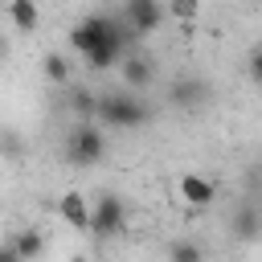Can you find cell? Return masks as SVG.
Here are the masks:
<instances>
[{
  "label": "cell",
  "mask_w": 262,
  "mask_h": 262,
  "mask_svg": "<svg viewBox=\"0 0 262 262\" xmlns=\"http://www.w3.org/2000/svg\"><path fill=\"white\" fill-rule=\"evenodd\" d=\"M94 115H98V127H139V123H147V111L135 94H102L94 102Z\"/></svg>",
  "instance_id": "cell-1"
},
{
  "label": "cell",
  "mask_w": 262,
  "mask_h": 262,
  "mask_svg": "<svg viewBox=\"0 0 262 262\" xmlns=\"http://www.w3.org/2000/svg\"><path fill=\"white\" fill-rule=\"evenodd\" d=\"M106 156V135L98 131V123H78L66 139V160L70 164H98Z\"/></svg>",
  "instance_id": "cell-2"
},
{
  "label": "cell",
  "mask_w": 262,
  "mask_h": 262,
  "mask_svg": "<svg viewBox=\"0 0 262 262\" xmlns=\"http://www.w3.org/2000/svg\"><path fill=\"white\" fill-rule=\"evenodd\" d=\"M123 225H127V209H123V201H119L115 192H102V196L90 205V233H98V237H115V233H123Z\"/></svg>",
  "instance_id": "cell-3"
},
{
  "label": "cell",
  "mask_w": 262,
  "mask_h": 262,
  "mask_svg": "<svg viewBox=\"0 0 262 262\" xmlns=\"http://www.w3.org/2000/svg\"><path fill=\"white\" fill-rule=\"evenodd\" d=\"M127 37H131V29L115 20V29H111V33H106V37H102V41H98L90 53H82V57H86V66H90V70H111V66L123 57V45H127Z\"/></svg>",
  "instance_id": "cell-4"
},
{
  "label": "cell",
  "mask_w": 262,
  "mask_h": 262,
  "mask_svg": "<svg viewBox=\"0 0 262 262\" xmlns=\"http://www.w3.org/2000/svg\"><path fill=\"white\" fill-rule=\"evenodd\" d=\"M123 16H127L131 37H143V33H156V29H160L164 8H160L156 0H127V4H123Z\"/></svg>",
  "instance_id": "cell-5"
},
{
  "label": "cell",
  "mask_w": 262,
  "mask_h": 262,
  "mask_svg": "<svg viewBox=\"0 0 262 262\" xmlns=\"http://www.w3.org/2000/svg\"><path fill=\"white\" fill-rule=\"evenodd\" d=\"M115 29V20L111 16H86V20H78L74 29H70V45L78 49V53H90L106 33Z\"/></svg>",
  "instance_id": "cell-6"
},
{
  "label": "cell",
  "mask_w": 262,
  "mask_h": 262,
  "mask_svg": "<svg viewBox=\"0 0 262 262\" xmlns=\"http://www.w3.org/2000/svg\"><path fill=\"white\" fill-rule=\"evenodd\" d=\"M180 196H184V205H192V209H209V205L217 201V188H213V180L188 172V176H180Z\"/></svg>",
  "instance_id": "cell-7"
},
{
  "label": "cell",
  "mask_w": 262,
  "mask_h": 262,
  "mask_svg": "<svg viewBox=\"0 0 262 262\" xmlns=\"http://www.w3.org/2000/svg\"><path fill=\"white\" fill-rule=\"evenodd\" d=\"M57 213H61V221H66L70 229H90V205H86L82 192H66V196L57 201Z\"/></svg>",
  "instance_id": "cell-8"
},
{
  "label": "cell",
  "mask_w": 262,
  "mask_h": 262,
  "mask_svg": "<svg viewBox=\"0 0 262 262\" xmlns=\"http://www.w3.org/2000/svg\"><path fill=\"white\" fill-rule=\"evenodd\" d=\"M8 20H12V29L33 33V29L41 25V8H37V0H8Z\"/></svg>",
  "instance_id": "cell-9"
},
{
  "label": "cell",
  "mask_w": 262,
  "mask_h": 262,
  "mask_svg": "<svg viewBox=\"0 0 262 262\" xmlns=\"http://www.w3.org/2000/svg\"><path fill=\"white\" fill-rule=\"evenodd\" d=\"M123 82L131 90H143L151 82V61L147 57H123Z\"/></svg>",
  "instance_id": "cell-10"
},
{
  "label": "cell",
  "mask_w": 262,
  "mask_h": 262,
  "mask_svg": "<svg viewBox=\"0 0 262 262\" xmlns=\"http://www.w3.org/2000/svg\"><path fill=\"white\" fill-rule=\"evenodd\" d=\"M12 250H16L25 262H37V258H41V250H45V237H41L37 229H20V233H16V242H12Z\"/></svg>",
  "instance_id": "cell-11"
},
{
  "label": "cell",
  "mask_w": 262,
  "mask_h": 262,
  "mask_svg": "<svg viewBox=\"0 0 262 262\" xmlns=\"http://www.w3.org/2000/svg\"><path fill=\"white\" fill-rule=\"evenodd\" d=\"M41 70H45L49 82H70V61H66L61 53H45V57H41Z\"/></svg>",
  "instance_id": "cell-12"
},
{
  "label": "cell",
  "mask_w": 262,
  "mask_h": 262,
  "mask_svg": "<svg viewBox=\"0 0 262 262\" xmlns=\"http://www.w3.org/2000/svg\"><path fill=\"white\" fill-rule=\"evenodd\" d=\"M258 229H262L258 213H254V209H237V217H233V233H237L242 242H250V237H254Z\"/></svg>",
  "instance_id": "cell-13"
},
{
  "label": "cell",
  "mask_w": 262,
  "mask_h": 262,
  "mask_svg": "<svg viewBox=\"0 0 262 262\" xmlns=\"http://www.w3.org/2000/svg\"><path fill=\"white\" fill-rule=\"evenodd\" d=\"M168 262H205V250L196 242H172L168 246Z\"/></svg>",
  "instance_id": "cell-14"
},
{
  "label": "cell",
  "mask_w": 262,
  "mask_h": 262,
  "mask_svg": "<svg viewBox=\"0 0 262 262\" xmlns=\"http://www.w3.org/2000/svg\"><path fill=\"white\" fill-rule=\"evenodd\" d=\"M201 94H205V86H201V82H192V78H188V82H176V86H172V102H180V106L196 102Z\"/></svg>",
  "instance_id": "cell-15"
},
{
  "label": "cell",
  "mask_w": 262,
  "mask_h": 262,
  "mask_svg": "<svg viewBox=\"0 0 262 262\" xmlns=\"http://www.w3.org/2000/svg\"><path fill=\"white\" fill-rule=\"evenodd\" d=\"M168 12H172L180 25H192L196 12H201V0H168Z\"/></svg>",
  "instance_id": "cell-16"
},
{
  "label": "cell",
  "mask_w": 262,
  "mask_h": 262,
  "mask_svg": "<svg viewBox=\"0 0 262 262\" xmlns=\"http://www.w3.org/2000/svg\"><path fill=\"white\" fill-rule=\"evenodd\" d=\"M250 74L262 82V49H254V57H250Z\"/></svg>",
  "instance_id": "cell-17"
},
{
  "label": "cell",
  "mask_w": 262,
  "mask_h": 262,
  "mask_svg": "<svg viewBox=\"0 0 262 262\" xmlns=\"http://www.w3.org/2000/svg\"><path fill=\"white\" fill-rule=\"evenodd\" d=\"M0 57H4V37H0Z\"/></svg>",
  "instance_id": "cell-18"
},
{
  "label": "cell",
  "mask_w": 262,
  "mask_h": 262,
  "mask_svg": "<svg viewBox=\"0 0 262 262\" xmlns=\"http://www.w3.org/2000/svg\"><path fill=\"white\" fill-rule=\"evenodd\" d=\"M74 262H86V258H74Z\"/></svg>",
  "instance_id": "cell-19"
}]
</instances>
